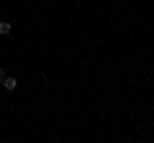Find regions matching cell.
Wrapping results in <instances>:
<instances>
[{
    "instance_id": "obj_3",
    "label": "cell",
    "mask_w": 154,
    "mask_h": 143,
    "mask_svg": "<svg viewBox=\"0 0 154 143\" xmlns=\"http://www.w3.org/2000/svg\"><path fill=\"white\" fill-rule=\"evenodd\" d=\"M3 79H5V69H3V66H0V82H3Z\"/></svg>"
},
{
    "instance_id": "obj_2",
    "label": "cell",
    "mask_w": 154,
    "mask_h": 143,
    "mask_svg": "<svg viewBox=\"0 0 154 143\" xmlns=\"http://www.w3.org/2000/svg\"><path fill=\"white\" fill-rule=\"evenodd\" d=\"M13 31V23L11 21H0V36H8Z\"/></svg>"
},
{
    "instance_id": "obj_1",
    "label": "cell",
    "mask_w": 154,
    "mask_h": 143,
    "mask_svg": "<svg viewBox=\"0 0 154 143\" xmlns=\"http://www.w3.org/2000/svg\"><path fill=\"white\" fill-rule=\"evenodd\" d=\"M0 84H3V89H5V92H16V89H18V79L11 77V74H5V79H3Z\"/></svg>"
}]
</instances>
